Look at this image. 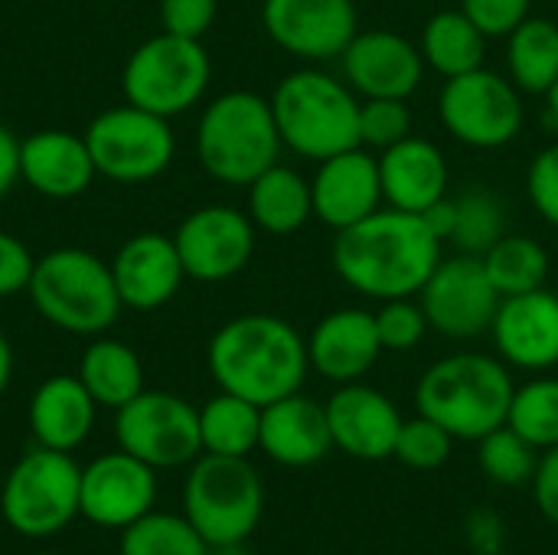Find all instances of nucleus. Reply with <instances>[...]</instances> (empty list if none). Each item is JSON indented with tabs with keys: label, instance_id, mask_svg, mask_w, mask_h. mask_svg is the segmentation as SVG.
Instances as JSON below:
<instances>
[{
	"label": "nucleus",
	"instance_id": "obj_47",
	"mask_svg": "<svg viewBox=\"0 0 558 555\" xmlns=\"http://www.w3.org/2000/svg\"><path fill=\"white\" fill-rule=\"evenodd\" d=\"M422 219L428 222V229L441 239V242H451V232H454V219H458V209H454V200L441 196L435 206H428L422 213Z\"/></svg>",
	"mask_w": 558,
	"mask_h": 555
},
{
	"label": "nucleus",
	"instance_id": "obj_24",
	"mask_svg": "<svg viewBox=\"0 0 558 555\" xmlns=\"http://www.w3.org/2000/svg\"><path fill=\"white\" fill-rule=\"evenodd\" d=\"M258 448L281 468L320 464L333 448L327 409L304 393H291L271 406H262Z\"/></svg>",
	"mask_w": 558,
	"mask_h": 555
},
{
	"label": "nucleus",
	"instance_id": "obj_22",
	"mask_svg": "<svg viewBox=\"0 0 558 555\" xmlns=\"http://www.w3.org/2000/svg\"><path fill=\"white\" fill-rule=\"evenodd\" d=\"M383 353L376 314L363 307H340L327 314L307 337L311 370L337 386L363 379Z\"/></svg>",
	"mask_w": 558,
	"mask_h": 555
},
{
	"label": "nucleus",
	"instance_id": "obj_42",
	"mask_svg": "<svg viewBox=\"0 0 558 555\" xmlns=\"http://www.w3.org/2000/svg\"><path fill=\"white\" fill-rule=\"evenodd\" d=\"M216 20V0H160L163 33L183 39H203Z\"/></svg>",
	"mask_w": 558,
	"mask_h": 555
},
{
	"label": "nucleus",
	"instance_id": "obj_44",
	"mask_svg": "<svg viewBox=\"0 0 558 555\" xmlns=\"http://www.w3.org/2000/svg\"><path fill=\"white\" fill-rule=\"evenodd\" d=\"M33 265L36 258L29 255V249L16 236L0 229V298H13L26 291L33 278Z\"/></svg>",
	"mask_w": 558,
	"mask_h": 555
},
{
	"label": "nucleus",
	"instance_id": "obj_43",
	"mask_svg": "<svg viewBox=\"0 0 558 555\" xmlns=\"http://www.w3.org/2000/svg\"><path fill=\"white\" fill-rule=\"evenodd\" d=\"M464 543L474 555L507 553V523L494 507H477L464 520Z\"/></svg>",
	"mask_w": 558,
	"mask_h": 555
},
{
	"label": "nucleus",
	"instance_id": "obj_31",
	"mask_svg": "<svg viewBox=\"0 0 558 555\" xmlns=\"http://www.w3.org/2000/svg\"><path fill=\"white\" fill-rule=\"evenodd\" d=\"M262 432V406L219 393L199 409V438L203 455H226V458H248L258 448Z\"/></svg>",
	"mask_w": 558,
	"mask_h": 555
},
{
	"label": "nucleus",
	"instance_id": "obj_39",
	"mask_svg": "<svg viewBox=\"0 0 558 555\" xmlns=\"http://www.w3.org/2000/svg\"><path fill=\"white\" fill-rule=\"evenodd\" d=\"M373 314H376V330H379L383 350H389V353L415 350L425 340V334L432 330L418 298L379 301V311H373Z\"/></svg>",
	"mask_w": 558,
	"mask_h": 555
},
{
	"label": "nucleus",
	"instance_id": "obj_15",
	"mask_svg": "<svg viewBox=\"0 0 558 555\" xmlns=\"http://www.w3.org/2000/svg\"><path fill=\"white\" fill-rule=\"evenodd\" d=\"M262 23L275 46L304 62L340 59L360 33L353 0H265Z\"/></svg>",
	"mask_w": 558,
	"mask_h": 555
},
{
	"label": "nucleus",
	"instance_id": "obj_1",
	"mask_svg": "<svg viewBox=\"0 0 558 555\" xmlns=\"http://www.w3.org/2000/svg\"><path fill=\"white\" fill-rule=\"evenodd\" d=\"M441 239L418 213L376 209L337 232L330 262L343 285L373 301L418 298L441 262Z\"/></svg>",
	"mask_w": 558,
	"mask_h": 555
},
{
	"label": "nucleus",
	"instance_id": "obj_16",
	"mask_svg": "<svg viewBox=\"0 0 558 555\" xmlns=\"http://www.w3.org/2000/svg\"><path fill=\"white\" fill-rule=\"evenodd\" d=\"M157 504V471L128 451H111L82 468L78 517L105 530H124Z\"/></svg>",
	"mask_w": 558,
	"mask_h": 555
},
{
	"label": "nucleus",
	"instance_id": "obj_4",
	"mask_svg": "<svg viewBox=\"0 0 558 555\" xmlns=\"http://www.w3.org/2000/svg\"><path fill=\"white\" fill-rule=\"evenodd\" d=\"M281 144L307 160H327L360 147V95L337 75L298 69L268 98Z\"/></svg>",
	"mask_w": 558,
	"mask_h": 555
},
{
	"label": "nucleus",
	"instance_id": "obj_28",
	"mask_svg": "<svg viewBox=\"0 0 558 555\" xmlns=\"http://www.w3.org/2000/svg\"><path fill=\"white\" fill-rule=\"evenodd\" d=\"M75 376L101 409H114V412L144 393V366L137 353L128 343L108 337H98L95 343L85 347Z\"/></svg>",
	"mask_w": 558,
	"mask_h": 555
},
{
	"label": "nucleus",
	"instance_id": "obj_6",
	"mask_svg": "<svg viewBox=\"0 0 558 555\" xmlns=\"http://www.w3.org/2000/svg\"><path fill=\"white\" fill-rule=\"evenodd\" d=\"M26 294L43 321L75 337H101L124 307L111 265L69 245L36 258Z\"/></svg>",
	"mask_w": 558,
	"mask_h": 555
},
{
	"label": "nucleus",
	"instance_id": "obj_23",
	"mask_svg": "<svg viewBox=\"0 0 558 555\" xmlns=\"http://www.w3.org/2000/svg\"><path fill=\"white\" fill-rule=\"evenodd\" d=\"M98 177L85 134L62 128L33 131L20 141V180L46 200L82 196Z\"/></svg>",
	"mask_w": 558,
	"mask_h": 555
},
{
	"label": "nucleus",
	"instance_id": "obj_51",
	"mask_svg": "<svg viewBox=\"0 0 558 555\" xmlns=\"http://www.w3.org/2000/svg\"><path fill=\"white\" fill-rule=\"evenodd\" d=\"M36 555H56V553H36Z\"/></svg>",
	"mask_w": 558,
	"mask_h": 555
},
{
	"label": "nucleus",
	"instance_id": "obj_34",
	"mask_svg": "<svg viewBox=\"0 0 558 555\" xmlns=\"http://www.w3.org/2000/svg\"><path fill=\"white\" fill-rule=\"evenodd\" d=\"M507 425L526 438L536 451H549L558 445V379L533 376L530 383L513 389Z\"/></svg>",
	"mask_w": 558,
	"mask_h": 555
},
{
	"label": "nucleus",
	"instance_id": "obj_32",
	"mask_svg": "<svg viewBox=\"0 0 558 555\" xmlns=\"http://www.w3.org/2000/svg\"><path fill=\"white\" fill-rule=\"evenodd\" d=\"M481 258H484V268H487L500 298H513V294L546 288L549 252L530 236H504Z\"/></svg>",
	"mask_w": 558,
	"mask_h": 555
},
{
	"label": "nucleus",
	"instance_id": "obj_11",
	"mask_svg": "<svg viewBox=\"0 0 558 555\" xmlns=\"http://www.w3.org/2000/svg\"><path fill=\"white\" fill-rule=\"evenodd\" d=\"M85 144L92 150L95 170L114 183H144L160 177L177 150L170 118L144 111L131 101L101 111L88 124Z\"/></svg>",
	"mask_w": 558,
	"mask_h": 555
},
{
	"label": "nucleus",
	"instance_id": "obj_19",
	"mask_svg": "<svg viewBox=\"0 0 558 555\" xmlns=\"http://www.w3.org/2000/svg\"><path fill=\"white\" fill-rule=\"evenodd\" d=\"M497 357L526 373H546L558 366V294L536 288L504 298L490 324Z\"/></svg>",
	"mask_w": 558,
	"mask_h": 555
},
{
	"label": "nucleus",
	"instance_id": "obj_41",
	"mask_svg": "<svg viewBox=\"0 0 558 555\" xmlns=\"http://www.w3.org/2000/svg\"><path fill=\"white\" fill-rule=\"evenodd\" d=\"M526 193L536 213L553 229H558V144H549L546 150L533 157L530 173H526Z\"/></svg>",
	"mask_w": 558,
	"mask_h": 555
},
{
	"label": "nucleus",
	"instance_id": "obj_10",
	"mask_svg": "<svg viewBox=\"0 0 558 555\" xmlns=\"http://www.w3.org/2000/svg\"><path fill=\"white\" fill-rule=\"evenodd\" d=\"M438 118L445 131L477 150H497L520 137L526 108L523 92L510 75L487 65L445 79L438 95Z\"/></svg>",
	"mask_w": 558,
	"mask_h": 555
},
{
	"label": "nucleus",
	"instance_id": "obj_36",
	"mask_svg": "<svg viewBox=\"0 0 558 555\" xmlns=\"http://www.w3.org/2000/svg\"><path fill=\"white\" fill-rule=\"evenodd\" d=\"M477 461H481V471L494 484L523 487L536 474L539 451L526 438H520L510 425H500V429H494L490 435H484L477 442Z\"/></svg>",
	"mask_w": 558,
	"mask_h": 555
},
{
	"label": "nucleus",
	"instance_id": "obj_9",
	"mask_svg": "<svg viewBox=\"0 0 558 555\" xmlns=\"http://www.w3.org/2000/svg\"><path fill=\"white\" fill-rule=\"evenodd\" d=\"M213 65L203 39L157 33L141 43L124 62V98L160 118L190 111L209 85Z\"/></svg>",
	"mask_w": 558,
	"mask_h": 555
},
{
	"label": "nucleus",
	"instance_id": "obj_48",
	"mask_svg": "<svg viewBox=\"0 0 558 555\" xmlns=\"http://www.w3.org/2000/svg\"><path fill=\"white\" fill-rule=\"evenodd\" d=\"M10 376H13V350H10L7 334L0 330V396H3L7 386H10Z\"/></svg>",
	"mask_w": 558,
	"mask_h": 555
},
{
	"label": "nucleus",
	"instance_id": "obj_8",
	"mask_svg": "<svg viewBox=\"0 0 558 555\" xmlns=\"http://www.w3.org/2000/svg\"><path fill=\"white\" fill-rule=\"evenodd\" d=\"M78 487L82 468L72 455L36 445L10 468L0 491V514L13 533L43 540L78 517Z\"/></svg>",
	"mask_w": 558,
	"mask_h": 555
},
{
	"label": "nucleus",
	"instance_id": "obj_27",
	"mask_svg": "<svg viewBox=\"0 0 558 555\" xmlns=\"http://www.w3.org/2000/svg\"><path fill=\"white\" fill-rule=\"evenodd\" d=\"M248 216L255 229L271 236H291L314 219L311 180L298 170L275 164L248 183Z\"/></svg>",
	"mask_w": 558,
	"mask_h": 555
},
{
	"label": "nucleus",
	"instance_id": "obj_30",
	"mask_svg": "<svg viewBox=\"0 0 558 555\" xmlns=\"http://www.w3.org/2000/svg\"><path fill=\"white\" fill-rule=\"evenodd\" d=\"M507 69L523 95H546L558 79V23L526 16L507 36Z\"/></svg>",
	"mask_w": 558,
	"mask_h": 555
},
{
	"label": "nucleus",
	"instance_id": "obj_21",
	"mask_svg": "<svg viewBox=\"0 0 558 555\" xmlns=\"http://www.w3.org/2000/svg\"><path fill=\"white\" fill-rule=\"evenodd\" d=\"M114 288L121 304L131 311H157L177 298L186 272L177 252L173 236L137 232L131 236L111 262Z\"/></svg>",
	"mask_w": 558,
	"mask_h": 555
},
{
	"label": "nucleus",
	"instance_id": "obj_35",
	"mask_svg": "<svg viewBox=\"0 0 558 555\" xmlns=\"http://www.w3.org/2000/svg\"><path fill=\"white\" fill-rule=\"evenodd\" d=\"M458 219L451 242L464 255H484L490 245H497L507 236V213L500 200L490 190H468L454 200Z\"/></svg>",
	"mask_w": 558,
	"mask_h": 555
},
{
	"label": "nucleus",
	"instance_id": "obj_13",
	"mask_svg": "<svg viewBox=\"0 0 558 555\" xmlns=\"http://www.w3.org/2000/svg\"><path fill=\"white\" fill-rule=\"evenodd\" d=\"M428 327L451 340H474L490 334V324L500 307V294L484 268L481 255L441 258L425 288L418 291Z\"/></svg>",
	"mask_w": 558,
	"mask_h": 555
},
{
	"label": "nucleus",
	"instance_id": "obj_18",
	"mask_svg": "<svg viewBox=\"0 0 558 555\" xmlns=\"http://www.w3.org/2000/svg\"><path fill=\"white\" fill-rule=\"evenodd\" d=\"M324 409L333 448H340L343 455L360 461H386L396 455V442L405 419L386 393L360 379L343 383Z\"/></svg>",
	"mask_w": 558,
	"mask_h": 555
},
{
	"label": "nucleus",
	"instance_id": "obj_49",
	"mask_svg": "<svg viewBox=\"0 0 558 555\" xmlns=\"http://www.w3.org/2000/svg\"><path fill=\"white\" fill-rule=\"evenodd\" d=\"M546 111H549V118L558 124V79L553 82V88L546 92Z\"/></svg>",
	"mask_w": 558,
	"mask_h": 555
},
{
	"label": "nucleus",
	"instance_id": "obj_25",
	"mask_svg": "<svg viewBox=\"0 0 558 555\" xmlns=\"http://www.w3.org/2000/svg\"><path fill=\"white\" fill-rule=\"evenodd\" d=\"M379 183L383 200L402 213H425L441 196H448V160L438 144L409 134L405 141L392 144L379 157Z\"/></svg>",
	"mask_w": 558,
	"mask_h": 555
},
{
	"label": "nucleus",
	"instance_id": "obj_37",
	"mask_svg": "<svg viewBox=\"0 0 558 555\" xmlns=\"http://www.w3.org/2000/svg\"><path fill=\"white\" fill-rule=\"evenodd\" d=\"M451 451H454V435L448 429H441L438 422L415 415V419L402 422L392 458H399L412 471H438L448 464Z\"/></svg>",
	"mask_w": 558,
	"mask_h": 555
},
{
	"label": "nucleus",
	"instance_id": "obj_3",
	"mask_svg": "<svg viewBox=\"0 0 558 555\" xmlns=\"http://www.w3.org/2000/svg\"><path fill=\"white\" fill-rule=\"evenodd\" d=\"M513 389L517 383L500 357L464 350L422 373L415 386V409L448 429L454 442H481L494 429L507 425Z\"/></svg>",
	"mask_w": 558,
	"mask_h": 555
},
{
	"label": "nucleus",
	"instance_id": "obj_50",
	"mask_svg": "<svg viewBox=\"0 0 558 555\" xmlns=\"http://www.w3.org/2000/svg\"><path fill=\"white\" fill-rule=\"evenodd\" d=\"M209 555H248L245 543H229V546H209Z\"/></svg>",
	"mask_w": 558,
	"mask_h": 555
},
{
	"label": "nucleus",
	"instance_id": "obj_12",
	"mask_svg": "<svg viewBox=\"0 0 558 555\" xmlns=\"http://www.w3.org/2000/svg\"><path fill=\"white\" fill-rule=\"evenodd\" d=\"M118 448L154 471L186 468L203 455L199 409L173 393H141L114 412Z\"/></svg>",
	"mask_w": 558,
	"mask_h": 555
},
{
	"label": "nucleus",
	"instance_id": "obj_5",
	"mask_svg": "<svg viewBox=\"0 0 558 555\" xmlns=\"http://www.w3.org/2000/svg\"><path fill=\"white\" fill-rule=\"evenodd\" d=\"M281 134L271 101L255 92H226L203 108L196 124V157L203 170L229 186H248L278 164Z\"/></svg>",
	"mask_w": 558,
	"mask_h": 555
},
{
	"label": "nucleus",
	"instance_id": "obj_45",
	"mask_svg": "<svg viewBox=\"0 0 558 555\" xmlns=\"http://www.w3.org/2000/svg\"><path fill=\"white\" fill-rule=\"evenodd\" d=\"M533 497H536V507L539 514L556 523L558 527V445L543 451L539 464H536V474H533Z\"/></svg>",
	"mask_w": 558,
	"mask_h": 555
},
{
	"label": "nucleus",
	"instance_id": "obj_17",
	"mask_svg": "<svg viewBox=\"0 0 558 555\" xmlns=\"http://www.w3.org/2000/svg\"><path fill=\"white\" fill-rule=\"evenodd\" d=\"M340 65H343V82L360 98H402V101H409L418 92L428 69L418 43L392 29L356 33L353 43L343 49Z\"/></svg>",
	"mask_w": 558,
	"mask_h": 555
},
{
	"label": "nucleus",
	"instance_id": "obj_20",
	"mask_svg": "<svg viewBox=\"0 0 558 555\" xmlns=\"http://www.w3.org/2000/svg\"><path fill=\"white\" fill-rule=\"evenodd\" d=\"M311 200L314 219H320L333 232L356 226L383 203L379 160L366 147H350L320 160L311 180Z\"/></svg>",
	"mask_w": 558,
	"mask_h": 555
},
{
	"label": "nucleus",
	"instance_id": "obj_40",
	"mask_svg": "<svg viewBox=\"0 0 558 555\" xmlns=\"http://www.w3.org/2000/svg\"><path fill=\"white\" fill-rule=\"evenodd\" d=\"M533 0H461V10L487 39H507L526 16Z\"/></svg>",
	"mask_w": 558,
	"mask_h": 555
},
{
	"label": "nucleus",
	"instance_id": "obj_33",
	"mask_svg": "<svg viewBox=\"0 0 558 555\" xmlns=\"http://www.w3.org/2000/svg\"><path fill=\"white\" fill-rule=\"evenodd\" d=\"M121 555H209V543L196 533L186 517L144 514L137 523L121 530Z\"/></svg>",
	"mask_w": 558,
	"mask_h": 555
},
{
	"label": "nucleus",
	"instance_id": "obj_26",
	"mask_svg": "<svg viewBox=\"0 0 558 555\" xmlns=\"http://www.w3.org/2000/svg\"><path fill=\"white\" fill-rule=\"evenodd\" d=\"M98 402L88 396L78 376H49L29 399V432L36 445L52 451H75L95 425Z\"/></svg>",
	"mask_w": 558,
	"mask_h": 555
},
{
	"label": "nucleus",
	"instance_id": "obj_29",
	"mask_svg": "<svg viewBox=\"0 0 558 555\" xmlns=\"http://www.w3.org/2000/svg\"><path fill=\"white\" fill-rule=\"evenodd\" d=\"M418 49L428 69H435L441 79H454L484 65L487 36L471 23L464 10H438L422 26Z\"/></svg>",
	"mask_w": 558,
	"mask_h": 555
},
{
	"label": "nucleus",
	"instance_id": "obj_14",
	"mask_svg": "<svg viewBox=\"0 0 558 555\" xmlns=\"http://www.w3.org/2000/svg\"><path fill=\"white\" fill-rule=\"evenodd\" d=\"M177 252L186 278L196 281H229L235 278L255 252V222L235 206H203L190 213L177 236Z\"/></svg>",
	"mask_w": 558,
	"mask_h": 555
},
{
	"label": "nucleus",
	"instance_id": "obj_7",
	"mask_svg": "<svg viewBox=\"0 0 558 555\" xmlns=\"http://www.w3.org/2000/svg\"><path fill=\"white\" fill-rule=\"evenodd\" d=\"M265 510V487L248 458L199 455L183 487V517L209 546L245 543Z\"/></svg>",
	"mask_w": 558,
	"mask_h": 555
},
{
	"label": "nucleus",
	"instance_id": "obj_2",
	"mask_svg": "<svg viewBox=\"0 0 558 555\" xmlns=\"http://www.w3.org/2000/svg\"><path fill=\"white\" fill-rule=\"evenodd\" d=\"M206 363L222 393L255 406L301 393L311 373L307 340L275 314H242L222 324L209 340Z\"/></svg>",
	"mask_w": 558,
	"mask_h": 555
},
{
	"label": "nucleus",
	"instance_id": "obj_46",
	"mask_svg": "<svg viewBox=\"0 0 558 555\" xmlns=\"http://www.w3.org/2000/svg\"><path fill=\"white\" fill-rule=\"evenodd\" d=\"M20 180V137L0 124V200L16 186Z\"/></svg>",
	"mask_w": 558,
	"mask_h": 555
},
{
	"label": "nucleus",
	"instance_id": "obj_38",
	"mask_svg": "<svg viewBox=\"0 0 558 555\" xmlns=\"http://www.w3.org/2000/svg\"><path fill=\"white\" fill-rule=\"evenodd\" d=\"M412 134V111L402 98H363L360 101V147L389 150Z\"/></svg>",
	"mask_w": 558,
	"mask_h": 555
}]
</instances>
